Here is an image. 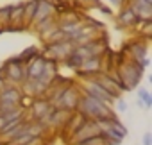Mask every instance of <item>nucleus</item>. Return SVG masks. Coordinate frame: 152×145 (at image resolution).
<instances>
[{
    "mask_svg": "<svg viewBox=\"0 0 152 145\" xmlns=\"http://www.w3.org/2000/svg\"><path fill=\"white\" fill-rule=\"evenodd\" d=\"M77 113H81L86 120H100V118H113L116 116V113L113 111L111 106L86 95L81 92V99L77 102V109H75Z\"/></svg>",
    "mask_w": 152,
    "mask_h": 145,
    "instance_id": "1",
    "label": "nucleus"
},
{
    "mask_svg": "<svg viewBox=\"0 0 152 145\" xmlns=\"http://www.w3.org/2000/svg\"><path fill=\"white\" fill-rule=\"evenodd\" d=\"M116 72H118V75H120L124 92H131V90H134V88L140 84L145 68H143L138 61L127 59L125 63H122V64L116 68Z\"/></svg>",
    "mask_w": 152,
    "mask_h": 145,
    "instance_id": "2",
    "label": "nucleus"
},
{
    "mask_svg": "<svg viewBox=\"0 0 152 145\" xmlns=\"http://www.w3.org/2000/svg\"><path fill=\"white\" fill-rule=\"evenodd\" d=\"M75 45L68 40L59 41V43H52V45H45L43 50H39L41 57L45 61H56V63H63L72 52H73Z\"/></svg>",
    "mask_w": 152,
    "mask_h": 145,
    "instance_id": "3",
    "label": "nucleus"
},
{
    "mask_svg": "<svg viewBox=\"0 0 152 145\" xmlns=\"http://www.w3.org/2000/svg\"><path fill=\"white\" fill-rule=\"evenodd\" d=\"M6 83L11 84V86H20L25 79H27V74H25V64L15 56V57H9L6 63Z\"/></svg>",
    "mask_w": 152,
    "mask_h": 145,
    "instance_id": "4",
    "label": "nucleus"
},
{
    "mask_svg": "<svg viewBox=\"0 0 152 145\" xmlns=\"http://www.w3.org/2000/svg\"><path fill=\"white\" fill-rule=\"evenodd\" d=\"M79 99H81V86L75 84V83H72V84L64 90V93L61 95L59 102H57L54 108H56V109H66V111L73 113L75 109H77Z\"/></svg>",
    "mask_w": 152,
    "mask_h": 145,
    "instance_id": "5",
    "label": "nucleus"
},
{
    "mask_svg": "<svg viewBox=\"0 0 152 145\" xmlns=\"http://www.w3.org/2000/svg\"><path fill=\"white\" fill-rule=\"evenodd\" d=\"M81 92L86 93V95H90V97H93V99H97V100H100V102H104V104H107V106H111V108H113V102L116 100V99H113L95 79H86V81H83Z\"/></svg>",
    "mask_w": 152,
    "mask_h": 145,
    "instance_id": "6",
    "label": "nucleus"
},
{
    "mask_svg": "<svg viewBox=\"0 0 152 145\" xmlns=\"http://www.w3.org/2000/svg\"><path fill=\"white\" fill-rule=\"evenodd\" d=\"M75 74H77L83 81L86 79H93L95 75L102 74V59L100 57H90V59H84L81 63V66L75 70Z\"/></svg>",
    "mask_w": 152,
    "mask_h": 145,
    "instance_id": "7",
    "label": "nucleus"
},
{
    "mask_svg": "<svg viewBox=\"0 0 152 145\" xmlns=\"http://www.w3.org/2000/svg\"><path fill=\"white\" fill-rule=\"evenodd\" d=\"M52 111V106L47 99H32L29 109L25 111V120H43Z\"/></svg>",
    "mask_w": 152,
    "mask_h": 145,
    "instance_id": "8",
    "label": "nucleus"
},
{
    "mask_svg": "<svg viewBox=\"0 0 152 145\" xmlns=\"http://www.w3.org/2000/svg\"><path fill=\"white\" fill-rule=\"evenodd\" d=\"M95 136H100V131H99L95 120H86L77 131L73 133V136L68 140V145L77 143V141H84V140H90V138H95Z\"/></svg>",
    "mask_w": 152,
    "mask_h": 145,
    "instance_id": "9",
    "label": "nucleus"
},
{
    "mask_svg": "<svg viewBox=\"0 0 152 145\" xmlns=\"http://www.w3.org/2000/svg\"><path fill=\"white\" fill-rule=\"evenodd\" d=\"M36 34H38V38L45 43L47 41V38L56 31V29H59V23H57V16L54 15V16H48V18H45V20H41L39 23H36V25H32L31 27Z\"/></svg>",
    "mask_w": 152,
    "mask_h": 145,
    "instance_id": "10",
    "label": "nucleus"
},
{
    "mask_svg": "<svg viewBox=\"0 0 152 145\" xmlns=\"http://www.w3.org/2000/svg\"><path fill=\"white\" fill-rule=\"evenodd\" d=\"M127 7L136 15L138 20H152V4L145 2V0H129L127 2Z\"/></svg>",
    "mask_w": 152,
    "mask_h": 145,
    "instance_id": "11",
    "label": "nucleus"
},
{
    "mask_svg": "<svg viewBox=\"0 0 152 145\" xmlns=\"http://www.w3.org/2000/svg\"><path fill=\"white\" fill-rule=\"evenodd\" d=\"M93 79H95V81H97V83H99V84H100V86H102L111 97H113V99H120V97H122V93H124L122 88H120V86H118V84L107 75V74H99V75H95Z\"/></svg>",
    "mask_w": 152,
    "mask_h": 145,
    "instance_id": "12",
    "label": "nucleus"
},
{
    "mask_svg": "<svg viewBox=\"0 0 152 145\" xmlns=\"http://www.w3.org/2000/svg\"><path fill=\"white\" fill-rule=\"evenodd\" d=\"M54 15L56 13H54V2H52V0H38V9H36V15L32 18L31 27L39 23L41 20H45L48 16H54Z\"/></svg>",
    "mask_w": 152,
    "mask_h": 145,
    "instance_id": "13",
    "label": "nucleus"
},
{
    "mask_svg": "<svg viewBox=\"0 0 152 145\" xmlns=\"http://www.w3.org/2000/svg\"><path fill=\"white\" fill-rule=\"evenodd\" d=\"M22 97H23V93H22L20 86L6 84V88L0 92V102H9V104H18L20 106Z\"/></svg>",
    "mask_w": 152,
    "mask_h": 145,
    "instance_id": "14",
    "label": "nucleus"
},
{
    "mask_svg": "<svg viewBox=\"0 0 152 145\" xmlns=\"http://www.w3.org/2000/svg\"><path fill=\"white\" fill-rule=\"evenodd\" d=\"M11 27H18L22 31H27L25 23H23V2H16L13 4L11 7V13H9V23Z\"/></svg>",
    "mask_w": 152,
    "mask_h": 145,
    "instance_id": "15",
    "label": "nucleus"
},
{
    "mask_svg": "<svg viewBox=\"0 0 152 145\" xmlns=\"http://www.w3.org/2000/svg\"><path fill=\"white\" fill-rule=\"evenodd\" d=\"M116 23H118V27H124V29H134V25L138 23V18H136V15L125 6V7L120 9V13H118V16H116Z\"/></svg>",
    "mask_w": 152,
    "mask_h": 145,
    "instance_id": "16",
    "label": "nucleus"
},
{
    "mask_svg": "<svg viewBox=\"0 0 152 145\" xmlns=\"http://www.w3.org/2000/svg\"><path fill=\"white\" fill-rule=\"evenodd\" d=\"M43 66H45V59L41 57V54L32 59L31 63L25 64V74H27V79H39L41 72H43Z\"/></svg>",
    "mask_w": 152,
    "mask_h": 145,
    "instance_id": "17",
    "label": "nucleus"
},
{
    "mask_svg": "<svg viewBox=\"0 0 152 145\" xmlns=\"http://www.w3.org/2000/svg\"><path fill=\"white\" fill-rule=\"evenodd\" d=\"M36 9H38V0H27V2H23V23L27 29H31Z\"/></svg>",
    "mask_w": 152,
    "mask_h": 145,
    "instance_id": "18",
    "label": "nucleus"
},
{
    "mask_svg": "<svg viewBox=\"0 0 152 145\" xmlns=\"http://www.w3.org/2000/svg\"><path fill=\"white\" fill-rule=\"evenodd\" d=\"M38 56H39V48H38V47H29V48H25L23 52H20L16 57H18L23 64H27V63H31L32 59H36Z\"/></svg>",
    "mask_w": 152,
    "mask_h": 145,
    "instance_id": "19",
    "label": "nucleus"
},
{
    "mask_svg": "<svg viewBox=\"0 0 152 145\" xmlns=\"http://www.w3.org/2000/svg\"><path fill=\"white\" fill-rule=\"evenodd\" d=\"M138 100L143 104L145 109H148V108L152 106V95L148 93L147 88H138Z\"/></svg>",
    "mask_w": 152,
    "mask_h": 145,
    "instance_id": "20",
    "label": "nucleus"
},
{
    "mask_svg": "<svg viewBox=\"0 0 152 145\" xmlns=\"http://www.w3.org/2000/svg\"><path fill=\"white\" fill-rule=\"evenodd\" d=\"M63 63H64V64H66L68 68H72V70H77V68L81 66L83 59H81V57H79L77 54H75V52H72V54H70V56H68V57H66V59H64Z\"/></svg>",
    "mask_w": 152,
    "mask_h": 145,
    "instance_id": "21",
    "label": "nucleus"
},
{
    "mask_svg": "<svg viewBox=\"0 0 152 145\" xmlns=\"http://www.w3.org/2000/svg\"><path fill=\"white\" fill-rule=\"evenodd\" d=\"M11 7H13V4H7V6H2L0 7V27H7V23H9V13H11Z\"/></svg>",
    "mask_w": 152,
    "mask_h": 145,
    "instance_id": "22",
    "label": "nucleus"
},
{
    "mask_svg": "<svg viewBox=\"0 0 152 145\" xmlns=\"http://www.w3.org/2000/svg\"><path fill=\"white\" fill-rule=\"evenodd\" d=\"M72 145H106V141H104L102 136H95V138H90V140H84V141H77V143H72Z\"/></svg>",
    "mask_w": 152,
    "mask_h": 145,
    "instance_id": "23",
    "label": "nucleus"
},
{
    "mask_svg": "<svg viewBox=\"0 0 152 145\" xmlns=\"http://www.w3.org/2000/svg\"><path fill=\"white\" fill-rule=\"evenodd\" d=\"M27 145H48V136H32Z\"/></svg>",
    "mask_w": 152,
    "mask_h": 145,
    "instance_id": "24",
    "label": "nucleus"
},
{
    "mask_svg": "<svg viewBox=\"0 0 152 145\" xmlns=\"http://www.w3.org/2000/svg\"><path fill=\"white\" fill-rule=\"evenodd\" d=\"M113 106H115V113H124V111H127V102L124 100V99H116L115 102H113Z\"/></svg>",
    "mask_w": 152,
    "mask_h": 145,
    "instance_id": "25",
    "label": "nucleus"
},
{
    "mask_svg": "<svg viewBox=\"0 0 152 145\" xmlns=\"http://www.w3.org/2000/svg\"><path fill=\"white\" fill-rule=\"evenodd\" d=\"M97 9H99V11H100V13H102L104 16H113V9H111L109 6H106V4H102V2H100V4L97 6Z\"/></svg>",
    "mask_w": 152,
    "mask_h": 145,
    "instance_id": "26",
    "label": "nucleus"
},
{
    "mask_svg": "<svg viewBox=\"0 0 152 145\" xmlns=\"http://www.w3.org/2000/svg\"><path fill=\"white\" fill-rule=\"evenodd\" d=\"M127 2H129V0H109V4H113L115 7H125L127 6Z\"/></svg>",
    "mask_w": 152,
    "mask_h": 145,
    "instance_id": "27",
    "label": "nucleus"
},
{
    "mask_svg": "<svg viewBox=\"0 0 152 145\" xmlns=\"http://www.w3.org/2000/svg\"><path fill=\"white\" fill-rule=\"evenodd\" d=\"M143 145H152V134L150 133L143 134Z\"/></svg>",
    "mask_w": 152,
    "mask_h": 145,
    "instance_id": "28",
    "label": "nucleus"
},
{
    "mask_svg": "<svg viewBox=\"0 0 152 145\" xmlns=\"http://www.w3.org/2000/svg\"><path fill=\"white\" fill-rule=\"evenodd\" d=\"M6 84H7V83H6V81H4V79H0V92H2V90H4V88H6Z\"/></svg>",
    "mask_w": 152,
    "mask_h": 145,
    "instance_id": "29",
    "label": "nucleus"
},
{
    "mask_svg": "<svg viewBox=\"0 0 152 145\" xmlns=\"http://www.w3.org/2000/svg\"><path fill=\"white\" fill-rule=\"evenodd\" d=\"M145 2H148V4H152V0H145Z\"/></svg>",
    "mask_w": 152,
    "mask_h": 145,
    "instance_id": "30",
    "label": "nucleus"
}]
</instances>
